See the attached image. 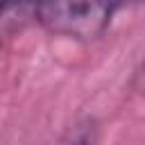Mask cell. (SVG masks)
Listing matches in <instances>:
<instances>
[{"instance_id":"obj_1","label":"cell","mask_w":145,"mask_h":145,"mask_svg":"<svg viewBox=\"0 0 145 145\" xmlns=\"http://www.w3.org/2000/svg\"><path fill=\"white\" fill-rule=\"evenodd\" d=\"M127 0H34V20L50 34L91 41L106 32Z\"/></svg>"},{"instance_id":"obj_2","label":"cell","mask_w":145,"mask_h":145,"mask_svg":"<svg viewBox=\"0 0 145 145\" xmlns=\"http://www.w3.org/2000/svg\"><path fill=\"white\" fill-rule=\"evenodd\" d=\"M59 145H97V125L93 118H84L75 122Z\"/></svg>"}]
</instances>
